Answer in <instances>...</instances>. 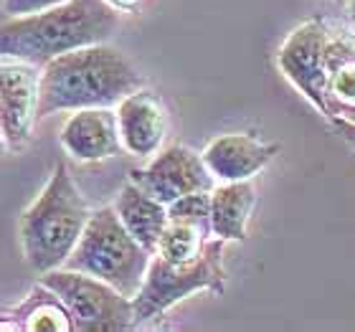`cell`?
<instances>
[{
    "label": "cell",
    "mask_w": 355,
    "mask_h": 332,
    "mask_svg": "<svg viewBox=\"0 0 355 332\" xmlns=\"http://www.w3.org/2000/svg\"><path fill=\"white\" fill-rule=\"evenodd\" d=\"M211 231L203 229V226H196V223H185V221H171L168 218V226L160 234V241H157L155 254L163 256L165 261H173V264H183V261H191L206 249V244L211 241Z\"/></svg>",
    "instance_id": "17"
},
{
    "label": "cell",
    "mask_w": 355,
    "mask_h": 332,
    "mask_svg": "<svg viewBox=\"0 0 355 332\" xmlns=\"http://www.w3.org/2000/svg\"><path fill=\"white\" fill-rule=\"evenodd\" d=\"M223 249H226V241L214 236L198 256L183 261V264H173V261H165L163 256L153 254L145 281L137 289V295L132 297L135 327L163 317L165 312L173 310L178 302H183L185 297L196 295V292L223 295L226 292Z\"/></svg>",
    "instance_id": "5"
},
{
    "label": "cell",
    "mask_w": 355,
    "mask_h": 332,
    "mask_svg": "<svg viewBox=\"0 0 355 332\" xmlns=\"http://www.w3.org/2000/svg\"><path fill=\"white\" fill-rule=\"evenodd\" d=\"M114 112H117L119 140L125 152L150 160L157 150H163L171 130V117L163 99L153 89L140 87L137 91L127 94L114 107Z\"/></svg>",
    "instance_id": "10"
},
{
    "label": "cell",
    "mask_w": 355,
    "mask_h": 332,
    "mask_svg": "<svg viewBox=\"0 0 355 332\" xmlns=\"http://www.w3.org/2000/svg\"><path fill=\"white\" fill-rule=\"evenodd\" d=\"M38 84L41 67L6 59L0 64V132L10 152L28 145L38 122Z\"/></svg>",
    "instance_id": "9"
},
{
    "label": "cell",
    "mask_w": 355,
    "mask_h": 332,
    "mask_svg": "<svg viewBox=\"0 0 355 332\" xmlns=\"http://www.w3.org/2000/svg\"><path fill=\"white\" fill-rule=\"evenodd\" d=\"M150 259L153 254L122 226L114 206H104L92 211L82 238L64 266L92 274L132 299L145 281Z\"/></svg>",
    "instance_id": "4"
},
{
    "label": "cell",
    "mask_w": 355,
    "mask_h": 332,
    "mask_svg": "<svg viewBox=\"0 0 355 332\" xmlns=\"http://www.w3.org/2000/svg\"><path fill=\"white\" fill-rule=\"evenodd\" d=\"M335 23L325 18L302 21L287 33L277 51V67L315 110H325V82H327V51L333 41Z\"/></svg>",
    "instance_id": "7"
},
{
    "label": "cell",
    "mask_w": 355,
    "mask_h": 332,
    "mask_svg": "<svg viewBox=\"0 0 355 332\" xmlns=\"http://www.w3.org/2000/svg\"><path fill=\"white\" fill-rule=\"evenodd\" d=\"M279 152V145L259 140L249 132H226L208 142L200 157L216 183L254 180Z\"/></svg>",
    "instance_id": "12"
},
{
    "label": "cell",
    "mask_w": 355,
    "mask_h": 332,
    "mask_svg": "<svg viewBox=\"0 0 355 332\" xmlns=\"http://www.w3.org/2000/svg\"><path fill=\"white\" fill-rule=\"evenodd\" d=\"M330 122H355V33L335 23L330 51H327L325 110Z\"/></svg>",
    "instance_id": "13"
},
{
    "label": "cell",
    "mask_w": 355,
    "mask_h": 332,
    "mask_svg": "<svg viewBox=\"0 0 355 332\" xmlns=\"http://www.w3.org/2000/svg\"><path fill=\"white\" fill-rule=\"evenodd\" d=\"M140 87H145L140 69L119 49L107 41L82 46L41 67L38 119L89 107H117Z\"/></svg>",
    "instance_id": "1"
},
{
    "label": "cell",
    "mask_w": 355,
    "mask_h": 332,
    "mask_svg": "<svg viewBox=\"0 0 355 332\" xmlns=\"http://www.w3.org/2000/svg\"><path fill=\"white\" fill-rule=\"evenodd\" d=\"M18 322L23 330L31 332H74V320L69 315L67 304L41 281L21 304Z\"/></svg>",
    "instance_id": "16"
},
{
    "label": "cell",
    "mask_w": 355,
    "mask_h": 332,
    "mask_svg": "<svg viewBox=\"0 0 355 332\" xmlns=\"http://www.w3.org/2000/svg\"><path fill=\"white\" fill-rule=\"evenodd\" d=\"M130 180L165 206L188 193L211 191L216 185V177L206 168L200 152H193L185 145H168L157 150L145 168L130 173Z\"/></svg>",
    "instance_id": "8"
},
{
    "label": "cell",
    "mask_w": 355,
    "mask_h": 332,
    "mask_svg": "<svg viewBox=\"0 0 355 332\" xmlns=\"http://www.w3.org/2000/svg\"><path fill=\"white\" fill-rule=\"evenodd\" d=\"M59 142L69 157L79 163H102L122 152L114 107L76 110L61 127Z\"/></svg>",
    "instance_id": "11"
},
{
    "label": "cell",
    "mask_w": 355,
    "mask_h": 332,
    "mask_svg": "<svg viewBox=\"0 0 355 332\" xmlns=\"http://www.w3.org/2000/svg\"><path fill=\"white\" fill-rule=\"evenodd\" d=\"M345 10H348V26L355 33V0H348V3H345Z\"/></svg>",
    "instance_id": "22"
},
{
    "label": "cell",
    "mask_w": 355,
    "mask_h": 332,
    "mask_svg": "<svg viewBox=\"0 0 355 332\" xmlns=\"http://www.w3.org/2000/svg\"><path fill=\"white\" fill-rule=\"evenodd\" d=\"M67 0H3V10H6L10 18L15 15H28L38 13V10H49L53 6H61Z\"/></svg>",
    "instance_id": "19"
},
{
    "label": "cell",
    "mask_w": 355,
    "mask_h": 332,
    "mask_svg": "<svg viewBox=\"0 0 355 332\" xmlns=\"http://www.w3.org/2000/svg\"><path fill=\"white\" fill-rule=\"evenodd\" d=\"M38 281L67 304L76 332H122L135 327L132 299L92 274L59 266L41 274Z\"/></svg>",
    "instance_id": "6"
},
{
    "label": "cell",
    "mask_w": 355,
    "mask_h": 332,
    "mask_svg": "<svg viewBox=\"0 0 355 332\" xmlns=\"http://www.w3.org/2000/svg\"><path fill=\"white\" fill-rule=\"evenodd\" d=\"M333 125H335V130L340 132L343 140L348 142L350 148L355 150V122H343V119H335Z\"/></svg>",
    "instance_id": "20"
},
{
    "label": "cell",
    "mask_w": 355,
    "mask_h": 332,
    "mask_svg": "<svg viewBox=\"0 0 355 332\" xmlns=\"http://www.w3.org/2000/svg\"><path fill=\"white\" fill-rule=\"evenodd\" d=\"M92 208L69 175L64 163H56L33 203L18 221V238L26 264L36 274L67 264L87 226Z\"/></svg>",
    "instance_id": "3"
},
{
    "label": "cell",
    "mask_w": 355,
    "mask_h": 332,
    "mask_svg": "<svg viewBox=\"0 0 355 332\" xmlns=\"http://www.w3.org/2000/svg\"><path fill=\"white\" fill-rule=\"evenodd\" d=\"M119 26V13L104 0H67L49 10L15 15L0 26V59L44 67L82 46L104 44Z\"/></svg>",
    "instance_id": "2"
},
{
    "label": "cell",
    "mask_w": 355,
    "mask_h": 332,
    "mask_svg": "<svg viewBox=\"0 0 355 332\" xmlns=\"http://www.w3.org/2000/svg\"><path fill=\"white\" fill-rule=\"evenodd\" d=\"M257 208L254 180H231L211 188V236L221 241H244Z\"/></svg>",
    "instance_id": "14"
},
{
    "label": "cell",
    "mask_w": 355,
    "mask_h": 332,
    "mask_svg": "<svg viewBox=\"0 0 355 332\" xmlns=\"http://www.w3.org/2000/svg\"><path fill=\"white\" fill-rule=\"evenodd\" d=\"M107 6H112L117 13H132L142 6V0H104Z\"/></svg>",
    "instance_id": "21"
},
{
    "label": "cell",
    "mask_w": 355,
    "mask_h": 332,
    "mask_svg": "<svg viewBox=\"0 0 355 332\" xmlns=\"http://www.w3.org/2000/svg\"><path fill=\"white\" fill-rule=\"evenodd\" d=\"M3 150H8V145H6V137H3V132H0V152Z\"/></svg>",
    "instance_id": "23"
},
{
    "label": "cell",
    "mask_w": 355,
    "mask_h": 332,
    "mask_svg": "<svg viewBox=\"0 0 355 332\" xmlns=\"http://www.w3.org/2000/svg\"><path fill=\"white\" fill-rule=\"evenodd\" d=\"M0 3H3V0H0Z\"/></svg>",
    "instance_id": "24"
},
{
    "label": "cell",
    "mask_w": 355,
    "mask_h": 332,
    "mask_svg": "<svg viewBox=\"0 0 355 332\" xmlns=\"http://www.w3.org/2000/svg\"><path fill=\"white\" fill-rule=\"evenodd\" d=\"M168 218L171 221L196 223L211 231V191L188 193L183 198L168 203Z\"/></svg>",
    "instance_id": "18"
},
{
    "label": "cell",
    "mask_w": 355,
    "mask_h": 332,
    "mask_svg": "<svg viewBox=\"0 0 355 332\" xmlns=\"http://www.w3.org/2000/svg\"><path fill=\"white\" fill-rule=\"evenodd\" d=\"M112 206L117 211L122 226L135 236V241L145 246L150 254H155L160 234L168 226V206L153 198L132 180L122 185V191L117 193Z\"/></svg>",
    "instance_id": "15"
}]
</instances>
